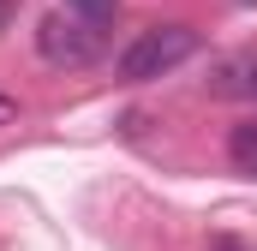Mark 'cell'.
<instances>
[{"instance_id":"obj_4","label":"cell","mask_w":257,"mask_h":251,"mask_svg":"<svg viewBox=\"0 0 257 251\" xmlns=\"http://www.w3.org/2000/svg\"><path fill=\"white\" fill-rule=\"evenodd\" d=\"M227 156H233L239 174H257V120H245V126L227 132Z\"/></svg>"},{"instance_id":"obj_7","label":"cell","mask_w":257,"mask_h":251,"mask_svg":"<svg viewBox=\"0 0 257 251\" xmlns=\"http://www.w3.org/2000/svg\"><path fill=\"white\" fill-rule=\"evenodd\" d=\"M6 24H12V0H0V30H6Z\"/></svg>"},{"instance_id":"obj_5","label":"cell","mask_w":257,"mask_h":251,"mask_svg":"<svg viewBox=\"0 0 257 251\" xmlns=\"http://www.w3.org/2000/svg\"><path fill=\"white\" fill-rule=\"evenodd\" d=\"M72 6H78V18H90V24H102V18H108V12H114L120 0H72Z\"/></svg>"},{"instance_id":"obj_3","label":"cell","mask_w":257,"mask_h":251,"mask_svg":"<svg viewBox=\"0 0 257 251\" xmlns=\"http://www.w3.org/2000/svg\"><path fill=\"white\" fill-rule=\"evenodd\" d=\"M209 96H227V102H257V54H233L209 72Z\"/></svg>"},{"instance_id":"obj_1","label":"cell","mask_w":257,"mask_h":251,"mask_svg":"<svg viewBox=\"0 0 257 251\" xmlns=\"http://www.w3.org/2000/svg\"><path fill=\"white\" fill-rule=\"evenodd\" d=\"M197 54V30L192 24H150L138 30L126 48H120V78L126 84H150V78H168Z\"/></svg>"},{"instance_id":"obj_2","label":"cell","mask_w":257,"mask_h":251,"mask_svg":"<svg viewBox=\"0 0 257 251\" xmlns=\"http://www.w3.org/2000/svg\"><path fill=\"white\" fill-rule=\"evenodd\" d=\"M102 48H108L102 24H90V18H78V12H48L42 30H36V54H42L48 66H66V72L96 66Z\"/></svg>"},{"instance_id":"obj_6","label":"cell","mask_w":257,"mask_h":251,"mask_svg":"<svg viewBox=\"0 0 257 251\" xmlns=\"http://www.w3.org/2000/svg\"><path fill=\"white\" fill-rule=\"evenodd\" d=\"M18 120V102H12V96H0V126H12Z\"/></svg>"}]
</instances>
